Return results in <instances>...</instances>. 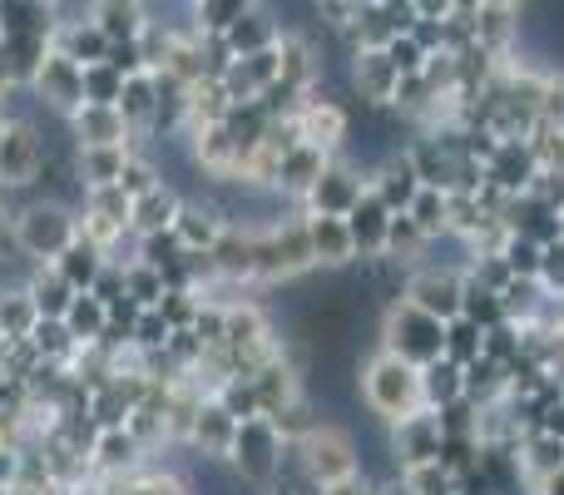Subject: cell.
<instances>
[{
    "label": "cell",
    "mask_w": 564,
    "mask_h": 495,
    "mask_svg": "<svg viewBox=\"0 0 564 495\" xmlns=\"http://www.w3.org/2000/svg\"><path fill=\"white\" fill-rule=\"evenodd\" d=\"M0 55H6L10 79L30 89V79L40 75V65L55 55V35H10V40H0Z\"/></svg>",
    "instance_id": "21"
},
{
    "label": "cell",
    "mask_w": 564,
    "mask_h": 495,
    "mask_svg": "<svg viewBox=\"0 0 564 495\" xmlns=\"http://www.w3.org/2000/svg\"><path fill=\"white\" fill-rule=\"evenodd\" d=\"M0 495H15V491H0Z\"/></svg>",
    "instance_id": "41"
},
{
    "label": "cell",
    "mask_w": 564,
    "mask_h": 495,
    "mask_svg": "<svg viewBox=\"0 0 564 495\" xmlns=\"http://www.w3.org/2000/svg\"><path fill=\"white\" fill-rule=\"evenodd\" d=\"M307 228V244H312V262L317 268H341V262L357 258V244L347 234V218H302Z\"/></svg>",
    "instance_id": "20"
},
{
    "label": "cell",
    "mask_w": 564,
    "mask_h": 495,
    "mask_svg": "<svg viewBox=\"0 0 564 495\" xmlns=\"http://www.w3.org/2000/svg\"><path fill=\"white\" fill-rule=\"evenodd\" d=\"M178 214H184V194L169 184L149 189L144 198H134V208H129V234L134 238H154V234H174Z\"/></svg>",
    "instance_id": "15"
},
{
    "label": "cell",
    "mask_w": 564,
    "mask_h": 495,
    "mask_svg": "<svg viewBox=\"0 0 564 495\" xmlns=\"http://www.w3.org/2000/svg\"><path fill=\"white\" fill-rule=\"evenodd\" d=\"M89 471L105 481H129L144 471V446H139V437L129 427L119 431H99L95 446H89Z\"/></svg>",
    "instance_id": "11"
},
{
    "label": "cell",
    "mask_w": 564,
    "mask_h": 495,
    "mask_svg": "<svg viewBox=\"0 0 564 495\" xmlns=\"http://www.w3.org/2000/svg\"><path fill=\"white\" fill-rule=\"evenodd\" d=\"M40 164H45V144H40L35 119L30 125H6V139H0V194H35Z\"/></svg>",
    "instance_id": "7"
},
{
    "label": "cell",
    "mask_w": 564,
    "mask_h": 495,
    "mask_svg": "<svg viewBox=\"0 0 564 495\" xmlns=\"http://www.w3.org/2000/svg\"><path fill=\"white\" fill-rule=\"evenodd\" d=\"M361 174L351 164H327L322 179L307 189V218H347L361 204Z\"/></svg>",
    "instance_id": "10"
},
{
    "label": "cell",
    "mask_w": 564,
    "mask_h": 495,
    "mask_svg": "<svg viewBox=\"0 0 564 495\" xmlns=\"http://www.w3.org/2000/svg\"><path fill=\"white\" fill-rule=\"evenodd\" d=\"M406 218H411V224H416L426 238L446 234L451 224H446V198H441V189H421V194H416V204L406 208Z\"/></svg>",
    "instance_id": "32"
},
{
    "label": "cell",
    "mask_w": 564,
    "mask_h": 495,
    "mask_svg": "<svg viewBox=\"0 0 564 495\" xmlns=\"http://www.w3.org/2000/svg\"><path fill=\"white\" fill-rule=\"evenodd\" d=\"M397 79H401V75L391 69L387 50H361V55H357V85L367 89V95H387Z\"/></svg>",
    "instance_id": "31"
},
{
    "label": "cell",
    "mask_w": 564,
    "mask_h": 495,
    "mask_svg": "<svg viewBox=\"0 0 564 495\" xmlns=\"http://www.w3.org/2000/svg\"><path fill=\"white\" fill-rule=\"evenodd\" d=\"M540 491H545V495H564V471H555V476L540 481Z\"/></svg>",
    "instance_id": "39"
},
{
    "label": "cell",
    "mask_w": 564,
    "mask_h": 495,
    "mask_svg": "<svg viewBox=\"0 0 564 495\" xmlns=\"http://www.w3.org/2000/svg\"><path fill=\"white\" fill-rule=\"evenodd\" d=\"M89 298H99L105 308H115V302H124V268L119 262H109L105 272H99V282L89 288Z\"/></svg>",
    "instance_id": "36"
},
{
    "label": "cell",
    "mask_w": 564,
    "mask_h": 495,
    "mask_svg": "<svg viewBox=\"0 0 564 495\" xmlns=\"http://www.w3.org/2000/svg\"><path fill=\"white\" fill-rule=\"evenodd\" d=\"M234 437H238V421L228 417L214 397H204V401H198V411H194V421H188L184 446H188V456L228 461V456H234Z\"/></svg>",
    "instance_id": "9"
},
{
    "label": "cell",
    "mask_w": 564,
    "mask_h": 495,
    "mask_svg": "<svg viewBox=\"0 0 564 495\" xmlns=\"http://www.w3.org/2000/svg\"><path fill=\"white\" fill-rule=\"evenodd\" d=\"M69 139L75 149H119V144H139L134 129L124 125L119 109H99V105H85L75 119H69Z\"/></svg>",
    "instance_id": "13"
},
{
    "label": "cell",
    "mask_w": 564,
    "mask_h": 495,
    "mask_svg": "<svg viewBox=\"0 0 564 495\" xmlns=\"http://www.w3.org/2000/svg\"><path fill=\"white\" fill-rule=\"evenodd\" d=\"M441 446H446V431H441V417H406L391 427V456H397L401 471H416V466H436Z\"/></svg>",
    "instance_id": "8"
},
{
    "label": "cell",
    "mask_w": 564,
    "mask_h": 495,
    "mask_svg": "<svg viewBox=\"0 0 564 495\" xmlns=\"http://www.w3.org/2000/svg\"><path fill=\"white\" fill-rule=\"evenodd\" d=\"M278 45H282V25L273 20V10H263V6H248L224 35L228 60H253V55L278 50Z\"/></svg>",
    "instance_id": "12"
},
{
    "label": "cell",
    "mask_w": 564,
    "mask_h": 495,
    "mask_svg": "<svg viewBox=\"0 0 564 495\" xmlns=\"http://www.w3.org/2000/svg\"><path fill=\"white\" fill-rule=\"evenodd\" d=\"M174 238L184 244V252H214V244L224 238V218L214 214V204H208L204 194L184 198V214H178V224H174Z\"/></svg>",
    "instance_id": "18"
},
{
    "label": "cell",
    "mask_w": 564,
    "mask_h": 495,
    "mask_svg": "<svg viewBox=\"0 0 564 495\" xmlns=\"http://www.w3.org/2000/svg\"><path fill=\"white\" fill-rule=\"evenodd\" d=\"M95 25L109 45H139L149 30V6L139 0H95Z\"/></svg>",
    "instance_id": "16"
},
{
    "label": "cell",
    "mask_w": 564,
    "mask_h": 495,
    "mask_svg": "<svg viewBox=\"0 0 564 495\" xmlns=\"http://www.w3.org/2000/svg\"><path fill=\"white\" fill-rule=\"evenodd\" d=\"M406 302L451 327V322H460V312H466V288H460V278H446V272H421V278L411 282Z\"/></svg>",
    "instance_id": "14"
},
{
    "label": "cell",
    "mask_w": 564,
    "mask_h": 495,
    "mask_svg": "<svg viewBox=\"0 0 564 495\" xmlns=\"http://www.w3.org/2000/svg\"><path fill=\"white\" fill-rule=\"evenodd\" d=\"M282 451H288V441L278 437V427L268 417H253V421H238V437H234V471L243 481H253L258 491L268 486V481L282 476Z\"/></svg>",
    "instance_id": "5"
},
{
    "label": "cell",
    "mask_w": 564,
    "mask_h": 495,
    "mask_svg": "<svg viewBox=\"0 0 564 495\" xmlns=\"http://www.w3.org/2000/svg\"><path fill=\"white\" fill-rule=\"evenodd\" d=\"M119 115H124V125L134 129V139L149 134V125H154L159 115V75H134L124 79V95H119Z\"/></svg>",
    "instance_id": "22"
},
{
    "label": "cell",
    "mask_w": 564,
    "mask_h": 495,
    "mask_svg": "<svg viewBox=\"0 0 564 495\" xmlns=\"http://www.w3.org/2000/svg\"><path fill=\"white\" fill-rule=\"evenodd\" d=\"M0 139H6V119H0Z\"/></svg>",
    "instance_id": "40"
},
{
    "label": "cell",
    "mask_w": 564,
    "mask_h": 495,
    "mask_svg": "<svg viewBox=\"0 0 564 495\" xmlns=\"http://www.w3.org/2000/svg\"><path fill=\"white\" fill-rule=\"evenodd\" d=\"M391 208L381 204L377 194H361V204L347 214V234H351V244H357V252H387V238H391Z\"/></svg>",
    "instance_id": "17"
},
{
    "label": "cell",
    "mask_w": 564,
    "mask_h": 495,
    "mask_svg": "<svg viewBox=\"0 0 564 495\" xmlns=\"http://www.w3.org/2000/svg\"><path fill=\"white\" fill-rule=\"evenodd\" d=\"M322 495H371V481H361V476H351V481H341V486H327Z\"/></svg>",
    "instance_id": "37"
},
{
    "label": "cell",
    "mask_w": 564,
    "mask_h": 495,
    "mask_svg": "<svg viewBox=\"0 0 564 495\" xmlns=\"http://www.w3.org/2000/svg\"><path fill=\"white\" fill-rule=\"evenodd\" d=\"M55 50L65 60H75L79 69H95V65H105V60H109V40L99 35L95 20H89V25H75V30H59Z\"/></svg>",
    "instance_id": "26"
},
{
    "label": "cell",
    "mask_w": 564,
    "mask_h": 495,
    "mask_svg": "<svg viewBox=\"0 0 564 495\" xmlns=\"http://www.w3.org/2000/svg\"><path fill=\"white\" fill-rule=\"evenodd\" d=\"M387 352L411 367H431V362L446 357V322H436L431 312L401 302L387 318Z\"/></svg>",
    "instance_id": "4"
},
{
    "label": "cell",
    "mask_w": 564,
    "mask_h": 495,
    "mask_svg": "<svg viewBox=\"0 0 564 495\" xmlns=\"http://www.w3.org/2000/svg\"><path fill=\"white\" fill-rule=\"evenodd\" d=\"M10 228H15V252L25 262H35V268H55L79 244V214L65 204H50V198L25 204L10 218Z\"/></svg>",
    "instance_id": "1"
},
{
    "label": "cell",
    "mask_w": 564,
    "mask_h": 495,
    "mask_svg": "<svg viewBox=\"0 0 564 495\" xmlns=\"http://www.w3.org/2000/svg\"><path fill=\"white\" fill-rule=\"evenodd\" d=\"M15 252V228H10V214L0 208V258H10Z\"/></svg>",
    "instance_id": "38"
},
{
    "label": "cell",
    "mask_w": 564,
    "mask_h": 495,
    "mask_svg": "<svg viewBox=\"0 0 564 495\" xmlns=\"http://www.w3.org/2000/svg\"><path fill=\"white\" fill-rule=\"evenodd\" d=\"M124 298H129V302H139V308H144V312L164 308V298H169V288H164V272L144 268V262H129V268H124Z\"/></svg>",
    "instance_id": "29"
},
{
    "label": "cell",
    "mask_w": 564,
    "mask_h": 495,
    "mask_svg": "<svg viewBox=\"0 0 564 495\" xmlns=\"http://www.w3.org/2000/svg\"><path fill=\"white\" fill-rule=\"evenodd\" d=\"M119 95H124V79L115 75L109 65H95L85 69V105H99V109H115Z\"/></svg>",
    "instance_id": "34"
},
{
    "label": "cell",
    "mask_w": 564,
    "mask_h": 495,
    "mask_svg": "<svg viewBox=\"0 0 564 495\" xmlns=\"http://www.w3.org/2000/svg\"><path fill=\"white\" fill-rule=\"evenodd\" d=\"M421 397H426V407H451V401L466 397V367H456L451 357L431 362V367H421Z\"/></svg>",
    "instance_id": "25"
},
{
    "label": "cell",
    "mask_w": 564,
    "mask_h": 495,
    "mask_svg": "<svg viewBox=\"0 0 564 495\" xmlns=\"http://www.w3.org/2000/svg\"><path fill=\"white\" fill-rule=\"evenodd\" d=\"M65 327H69V337H75L79 347H95V342L105 337V327H109V308L99 298H89V292H79V298L69 302V312H65Z\"/></svg>",
    "instance_id": "27"
},
{
    "label": "cell",
    "mask_w": 564,
    "mask_h": 495,
    "mask_svg": "<svg viewBox=\"0 0 564 495\" xmlns=\"http://www.w3.org/2000/svg\"><path fill=\"white\" fill-rule=\"evenodd\" d=\"M169 337H174V327L164 322V312H139V322H134V342L129 347L139 352V357H149V352H164L169 347Z\"/></svg>",
    "instance_id": "33"
},
{
    "label": "cell",
    "mask_w": 564,
    "mask_h": 495,
    "mask_svg": "<svg viewBox=\"0 0 564 495\" xmlns=\"http://www.w3.org/2000/svg\"><path fill=\"white\" fill-rule=\"evenodd\" d=\"M30 95H35V109L40 115H55V119H75L85 109V69L75 60L55 55L40 65V75L30 79Z\"/></svg>",
    "instance_id": "6"
},
{
    "label": "cell",
    "mask_w": 564,
    "mask_h": 495,
    "mask_svg": "<svg viewBox=\"0 0 564 495\" xmlns=\"http://www.w3.org/2000/svg\"><path fill=\"white\" fill-rule=\"evenodd\" d=\"M105 268H109V258H105V252H99V248H89L85 238H79V244L69 248L59 262H55V272H59V278H65L75 292H89V288H95V282H99V272H105Z\"/></svg>",
    "instance_id": "28"
},
{
    "label": "cell",
    "mask_w": 564,
    "mask_h": 495,
    "mask_svg": "<svg viewBox=\"0 0 564 495\" xmlns=\"http://www.w3.org/2000/svg\"><path fill=\"white\" fill-rule=\"evenodd\" d=\"M361 397H367L371 417L397 427V421L416 417V411L426 407V397H421V367L391 357V352H377V357L361 367Z\"/></svg>",
    "instance_id": "2"
},
{
    "label": "cell",
    "mask_w": 564,
    "mask_h": 495,
    "mask_svg": "<svg viewBox=\"0 0 564 495\" xmlns=\"http://www.w3.org/2000/svg\"><path fill=\"white\" fill-rule=\"evenodd\" d=\"M297 456H302V461H297V466H302V476H307L317 491L341 486V481L361 476L357 441H351L341 427H332V421H322V427H312L307 437L297 441Z\"/></svg>",
    "instance_id": "3"
},
{
    "label": "cell",
    "mask_w": 564,
    "mask_h": 495,
    "mask_svg": "<svg viewBox=\"0 0 564 495\" xmlns=\"http://www.w3.org/2000/svg\"><path fill=\"white\" fill-rule=\"evenodd\" d=\"M30 302H35V312L45 322H65V312H69V302L79 298L75 288H69L65 278H59L55 268H35V278H30Z\"/></svg>",
    "instance_id": "24"
},
{
    "label": "cell",
    "mask_w": 564,
    "mask_h": 495,
    "mask_svg": "<svg viewBox=\"0 0 564 495\" xmlns=\"http://www.w3.org/2000/svg\"><path fill=\"white\" fill-rule=\"evenodd\" d=\"M10 35H55L50 0H0V40Z\"/></svg>",
    "instance_id": "23"
},
{
    "label": "cell",
    "mask_w": 564,
    "mask_h": 495,
    "mask_svg": "<svg viewBox=\"0 0 564 495\" xmlns=\"http://www.w3.org/2000/svg\"><path fill=\"white\" fill-rule=\"evenodd\" d=\"M506 268L516 272V278H520V272H525V278H535V272L545 268V248H540L530 234H525V238H510V248H506Z\"/></svg>",
    "instance_id": "35"
},
{
    "label": "cell",
    "mask_w": 564,
    "mask_h": 495,
    "mask_svg": "<svg viewBox=\"0 0 564 495\" xmlns=\"http://www.w3.org/2000/svg\"><path fill=\"white\" fill-rule=\"evenodd\" d=\"M139 154V144H119V149H75V164H79V179H85L89 194H99V189H119V179H124L129 159Z\"/></svg>",
    "instance_id": "19"
},
{
    "label": "cell",
    "mask_w": 564,
    "mask_h": 495,
    "mask_svg": "<svg viewBox=\"0 0 564 495\" xmlns=\"http://www.w3.org/2000/svg\"><path fill=\"white\" fill-rule=\"evenodd\" d=\"M134 262L154 272H169L174 262H184V244L174 234H154V238H134Z\"/></svg>",
    "instance_id": "30"
}]
</instances>
